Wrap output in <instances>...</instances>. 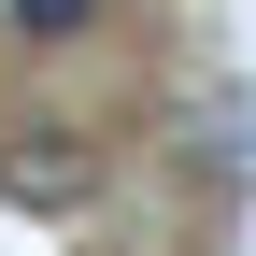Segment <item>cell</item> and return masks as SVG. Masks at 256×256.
<instances>
[{
  "instance_id": "1",
  "label": "cell",
  "mask_w": 256,
  "mask_h": 256,
  "mask_svg": "<svg viewBox=\"0 0 256 256\" xmlns=\"http://www.w3.org/2000/svg\"><path fill=\"white\" fill-rule=\"evenodd\" d=\"M0 200H14V214H86V200H100V142L14 128V142H0Z\"/></svg>"
},
{
  "instance_id": "2",
  "label": "cell",
  "mask_w": 256,
  "mask_h": 256,
  "mask_svg": "<svg viewBox=\"0 0 256 256\" xmlns=\"http://www.w3.org/2000/svg\"><path fill=\"white\" fill-rule=\"evenodd\" d=\"M86 14H100V0H14V28H28V43H72Z\"/></svg>"
}]
</instances>
